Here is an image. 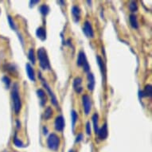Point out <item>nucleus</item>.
Listing matches in <instances>:
<instances>
[{
  "label": "nucleus",
  "instance_id": "obj_1",
  "mask_svg": "<svg viewBox=\"0 0 152 152\" xmlns=\"http://www.w3.org/2000/svg\"><path fill=\"white\" fill-rule=\"evenodd\" d=\"M37 56L41 68L43 70H50V60H49L47 52L45 48H39L37 51Z\"/></svg>",
  "mask_w": 152,
  "mask_h": 152
},
{
  "label": "nucleus",
  "instance_id": "obj_2",
  "mask_svg": "<svg viewBox=\"0 0 152 152\" xmlns=\"http://www.w3.org/2000/svg\"><path fill=\"white\" fill-rule=\"evenodd\" d=\"M11 97H12L15 112L16 114H18L22 108V101H21L20 96H19V90H18V84L14 85V88H13L12 92H11Z\"/></svg>",
  "mask_w": 152,
  "mask_h": 152
},
{
  "label": "nucleus",
  "instance_id": "obj_3",
  "mask_svg": "<svg viewBox=\"0 0 152 152\" xmlns=\"http://www.w3.org/2000/svg\"><path fill=\"white\" fill-rule=\"evenodd\" d=\"M47 146L52 151H58L60 146V138L54 133H52L49 135L47 139Z\"/></svg>",
  "mask_w": 152,
  "mask_h": 152
},
{
  "label": "nucleus",
  "instance_id": "obj_4",
  "mask_svg": "<svg viewBox=\"0 0 152 152\" xmlns=\"http://www.w3.org/2000/svg\"><path fill=\"white\" fill-rule=\"evenodd\" d=\"M77 64L78 66L83 67V69L85 72H89L90 71V66L88 63L87 58L85 56V53L84 51H80L78 53L77 61Z\"/></svg>",
  "mask_w": 152,
  "mask_h": 152
},
{
  "label": "nucleus",
  "instance_id": "obj_5",
  "mask_svg": "<svg viewBox=\"0 0 152 152\" xmlns=\"http://www.w3.org/2000/svg\"><path fill=\"white\" fill-rule=\"evenodd\" d=\"M40 75V78L41 80H42V85L45 87V88L46 89V91H47V92L49 93V95H50V98H51V103H52L54 105V106H56V107H58V99H57V97H56V96H55V94L53 93V92L52 90H51V88H50V85H48L47 82L45 81L44 79H43L42 77V76Z\"/></svg>",
  "mask_w": 152,
  "mask_h": 152
},
{
  "label": "nucleus",
  "instance_id": "obj_6",
  "mask_svg": "<svg viewBox=\"0 0 152 152\" xmlns=\"http://www.w3.org/2000/svg\"><path fill=\"white\" fill-rule=\"evenodd\" d=\"M82 103L84 111L86 115H88L92 109V101L88 95H84L82 96Z\"/></svg>",
  "mask_w": 152,
  "mask_h": 152
},
{
  "label": "nucleus",
  "instance_id": "obj_7",
  "mask_svg": "<svg viewBox=\"0 0 152 152\" xmlns=\"http://www.w3.org/2000/svg\"><path fill=\"white\" fill-rule=\"evenodd\" d=\"M65 119L62 115H59L56 118L54 122V127L56 131L58 132H62L64 128H65Z\"/></svg>",
  "mask_w": 152,
  "mask_h": 152
},
{
  "label": "nucleus",
  "instance_id": "obj_8",
  "mask_svg": "<svg viewBox=\"0 0 152 152\" xmlns=\"http://www.w3.org/2000/svg\"><path fill=\"white\" fill-rule=\"evenodd\" d=\"M83 31L85 33V34L88 37H94V31L92 29V26L91 23L88 21H86L84 24V27H83Z\"/></svg>",
  "mask_w": 152,
  "mask_h": 152
},
{
  "label": "nucleus",
  "instance_id": "obj_9",
  "mask_svg": "<svg viewBox=\"0 0 152 152\" xmlns=\"http://www.w3.org/2000/svg\"><path fill=\"white\" fill-rule=\"evenodd\" d=\"M98 138L100 140H104L107 139V135H108V131H107V124H104L103 125L101 128H99L97 132Z\"/></svg>",
  "mask_w": 152,
  "mask_h": 152
},
{
  "label": "nucleus",
  "instance_id": "obj_10",
  "mask_svg": "<svg viewBox=\"0 0 152 152\" xmlns=\"http://www.w3.org/2000/svg\"><path fill=\"white\" fill-rule=\"evenodd\" d=\"M26 74H27V77H29V79L31 81H33V82H35L36 77H35L34 70L33 67L31 66V65L29 64V63H27L26 65Z\"/></svg>",
  "mask_w": 152,
  "mask_h": 152
},
{
  "label": "nucleus",
  "instance_id": "obj_11",
  "mask_svg": "<svg viewBox=\"0 0 152 152\" xmlns=\"http://www.w3.org/2000/svg\"><path fill=\"white\" fill-rule=\"evenodd\" d=\"M96 61H97V64L100 67V72H101V74L103 76V80H105V77H106V67H105L104 63V61L100 56H96Z\"/></svg>",
  "mask_w": 152,
  "mask_h": 152
},
{
  "label": "nucleus",
  "instance_id": "obj_12",
  "mask_svg": "<svg viewBox=\"0 0 152 152\" xmlns=\"http://www.w3.org/2000/svg\"><path fill=\"white\" fill-rule=\"evenodd\" d=\"M88 79V88L89 91H93L95 87V77L94 75L92 74V72H88L87 75Z\"/></svg>",
  "mask_w": 152,
  "mask_h": 152
},
{
  "label": "nucleus",
  "instance_id": "obj_13",
  "mask_svg": "<svg viewBox=\"0 0 152 152\" xmlns=\"http://www.w3.org/2000/svg\"><path fill=\"white\" fill-rule=\"evenodd\" d=\"M82 84V79L80 77H76L73 80V88L77 93H80L82 92L83 88L81 87Z\"/></svg>",
  "mask_w": 152,
  "mask_h": 152
},
{
  "label": "nucleus",
  "instance_id": "obj_14",
  "mask_svg": "<svg viewBox=\"0 0 152 152\" xmlns=\"http://www.w3.org/2000/svg\"><path fill=\"white\" fill-rule=\"evenodd\" d=\"M80 9L77 6H73L72 7V14L75 23H78L80 19Z\"/></svg>",
  "mask_w": 152,
  "mask_h": 152
},
{
  "label": "nucleus",
  "instance_id": "obj_15",
  "mask_svg": "<svg viewBox=\"0 0 152 152\" xmlns=\"http://www.w3.org/2000/svg\"><path fill=\"white\" fill-rule=\"evenodd\" d=\"M152 94V88L151 85H146L144 91H140V96L141 97H147V96H151Z\"/></svg>",
  "mask_w": 152,
  "mask_h": 152
},
{
  "label": "nucleus",
  "instance_id": "obj_16",
  "mask_svg": "<svg viewBox=\"0 0 152 152\" xmlns=\"http://www.w3.org/2000/svg\"><path fill=\"white\" fill-rule=\"evenodd\" d=\"M37 96L40 99V103L41 105L43 106L45 104L46 101H47V97H46V95H45V92L43 91L42 89H37Z\"/></svg>",
  "mask_w": 152,
  "mask_h": 152
},
{
  "label": "nucleus",
  "instance_id": "obj_17",
  "mask_svg": "<svg viewBox=\"0 0 152 152\" xmlns=\"http://www.w3.org/2000/svg\"><path fill=\"white\" fill-rule=\"evenodd\" d=\"M37 37L42 41H45L46 39V31L43 27H38L36 30Z\"/></svg>",
  "mask_w": 152,
  "mask_h": 152
},
{
  "label": "nucleus",
  "instance_id": "obj_18",
  "mask_svg": "<svg viewBox=\"0 0 152 152\" xmlns=\"http://www.w3.org/2000/svg\"><path fill=\"white\" fill-rule=\"evenodd\" d=\"M129 21L131 25L133 28L135 29H138L139 28V23H138L137 17L135 15H131L129 16Z\"/></svg>",
  "mask_w": 152,
  "mask_h": 152
},
{
  "label": "nucleus",
  "instance_id": "obj_19",
  "mask_svg": "<svg viewBox=\"0 0 152 152\" xmlns=\"http://www.w3.org/2000/svg\"><path fill=\"white\" fill-rule=\"evenodd\" d=\"M92 123H93V127H94V131L96 134H97L99 127H98V115L97 113H95L94 115H92Z\"/></svg>",
  "mask_w": 152,
  "mask_h": 152
},
{
  "label": "nucleus",
  "instance_id": "obj_20",
  "mask_svg": "<svg viewBox=\"0 0 152 152\" xmlns=\"http://www.w3.org/2000/svg\"><path fill=\"white\" fill-rule=\"evenodd\" d=\"M71 118H72V130H74L75 125L77 124L78 120V115L76 111L72 110L71 112Z\"/></svg>",
  "mask_w": 152,
  "mask_h": 152
},
{
  "label": "nucleus",
  "instance_id": "obj_21",
  "mask_svg": "<svg viewBox=\"0 0 152 152\" xmlns=\"http://www.w3.org/2000/svg\"><path fill=\"white\" fill-rule=\"evenodd\" d=\"M28 58H29V60L31 61L33 65H34L35 62H36V58H35V53L33 49H30L29 50V53H28Z\"/></svg>",
  "mask_w": 152,
  "mask_h": 152
},
{
  "label": "nucleus",
  "instance_id": "obj_22",
  "mask_svg": "<svg viewBox=\"0 0 152 152\" xmlns=\"http://www.w3.org/2000/svg\"><path fill=\"white\" fill-rule=\"evenodd\" d=\"M39 11H40L42 15L45 16V15H47L49 14V12H50V8H49V7L47 5L44 4V5H42L39 7Z\"/></svg>",
  "mask_w": 152,
  "mask_h": 152
},
{
  "label": "nucleus",
  "instance_id": "obj_23",
  "mask_svg": "<svg viewBox=\"0 0 152 152\" xmlns=\"http://www.w3.org/2000/svg\"><path fill=\"white\" fill-rule=\"evenodd\" d=\"M53 115V110L51 107H47L45 111V114H44V117L45 118V120H49L51 118Z\"/></svg>",
  "mask_w": 152,
  "mask_h": 152
},
{
  "label": "nucleus",
  "instance_id": "obj_24",
  "mask_svg": "<svg viewBox=\"0 0 152 152\" xmlns=\"http://www.w3.org/2000/svg\"><path fill=\"white\" fill-rule=\"evenodd\" d=\"M129 9L132 12H136L138 10V5L137 3H136V2L132 1V2L129 3Z\"/></svg>",
  "mask_w": 152,
  "mask_h": 152
},
{
  "label": "nucleus",
  "instance_id": "obj_25",
  "mask_svg": "<svg viewBox=\"0 0 152 152\" xmlns=\"http://www.w3.org/2000/svg\"><path fill=\"white\" fill-rule=\"evenodd\" d=\"M7 20L8 23H9V25H10V27L13 30H17V26H16L15 22H14V20L12 19V18L10 17V15H8L7 16Z\"/></svg>",
  "mask_w": 152,
  "mask_h": 152
},
{
  "label": "nucleus",
  "instance_id": "obj_26",
  "mask_svg": "<svg viewBox=\"0 0 152 152\" xmlns=\"http://www.w3.org/2000/svg\"><path fill=\"white\" fill-rule=\"evenodd\" d=\"M2 80H3V82L4 83V85L6 86V88H10V79L8 77L5 76V77H3L2 78Z\"/></svg>",
  "mask_w": 152,
  "mask_h": 152
},
{
  "label": "nucleus",
  "instance_id": "obj_27",
  "mask_svg": "<svg viewBox=\"0 0 152 152\" xmlns=\"http://www.w3.org/2000/svg\"><path fill=\"white\" fill-rule=\"evenodd\" d=\"M14 143L16 147H24V144H23V142L21 141L20 140H18V137L15 135V137L14 138Z\"/></svg>",
  "mask_w": 152,
  "mask_h": 152
},
{
  "label": "nucleus",
  "instance_id": "obj_28",
  "mask_svg": "<svg viewBox=\"0 0 152 152\" xmlns=\"http://www.w3.org/2000/svg\"><path fill=\"white\" fill-rule=\"evenodd\" d=\"M86 133L88 135H91V124L89 121L86 123Z\"/></svg>",
  "mask_w": 152,
  "mask_h": 152
},
{
  "label": "nucleus",
  "instance_id": "obj_29",
  "mask_svg": "<svg viewBox=\"0 0 152 152\" xmlns=\"http://www.w3.org/2000/svg\"><path fill=\"white\" fill-rule=\"evenodd\" d=\"M37 3H39V1H37V0H31V1H30V7H34Z\"/></svg>",
  "mask_w": 152,
  "mask_h": 152
},
{
  "label": "nucleus",
  "instance_id": "obj_30",
  "mask_svg": "<svg viewBox=\"0 0 152 152\" xmlns=\"http://www.w3.org/2000/svg\"><path fill=\"white\" fill-rule=\"evenodd\" d=\"M83 138L84 137H83L82 134H79V135H77V138H76V142H80V141H82Z\"/></svg>",
  "mask_w": 152,
  "mask_h": 152
},
{
  "label": "nucleus",
  "instance_id": "obj_31",
  "mask_svg": "<svg viewBox=\"0 0 152 152\" xmlns=\"http://www.w3.org/2000/svg\"><path fill=\"white\" fill-rule=\"evenodd\" d=\"M47 132H48L47 127H43V134H44V135H46V134H47Z\"/></svg>",
  "mask_w": 152,
  "mask_h": 152
},
{
  "label": "nucleus",
  "instance_id": "obj_32",
  "mask_svg": "<svg viewBox=\"0 0 152 152\" xmlns=\"http://www.w3.org/2000/svg\"><path fill=\"white\" fill-rule=\"evenodd\" d=\"M20 127H21V124H19V121L17 120V127L18 128H20Z\"/></svg>",
  "mask_w": 152,
  "mask_h": 152
},
{
  "label": "nucleus",
  "instance_id": "obj_33",
  "mask_svg": "<svg viewBox=\"0 0 152 152\" xmlns=\"http://www.w3.org/2000/svg\"><path fill=\"white\" fill-rule=\"evenodd\" d=\"M69 152H73V151H72V150H70V151Z\"/></svg>",
  "mask_w": 152,
  "mask_h": 152
}]
</instances>
